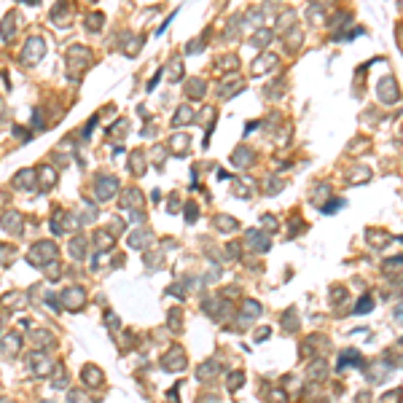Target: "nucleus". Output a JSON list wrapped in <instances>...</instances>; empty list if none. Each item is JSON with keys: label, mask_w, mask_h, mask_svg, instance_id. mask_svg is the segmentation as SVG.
<instances>
[{"label": "nucleus", "mask_w": 403, "mask_h": 403, "mask_svg": "<svg viewBox=\"0 0 403 403\" xmlns=\"http://www.w3.org/2000/svg\"><path fill=\"white\" fill-rule=\"evenodd\" d=\"M59 258V247H57V242H51V239H41L38 245H33L30 247V253H27V261H30L33 266H49V264H54V261Z\"/></svg>", "instance_id": "obj_1"}, {"label": "nucleus", "mask_w": 403, "mask_h": 403, "mask_svg": "<svg viewBox=\"0 0 403 403\" xmlns=\"http://www.w3.org/2000/svg\"><path fill=\"white\" fill-rule=\"evenodd\" d=\"M27 365H30V371L35 374V377H49V374L57 368L46 350H35V352L27 355Z\"/></svg>", "instance_id": "obj_2"}, {"label": "nucleus", "mask_w": 403, "mask_h": 403, "mask_svg": "<svg viewBox=\"0 0 403 403\" xmlns=\"http://www.w3.org/2000/svg\"><path fill=\"white\" fill-rule=\"evenodd\" d=\"M43 54H46V41L43 38H38V35H33V38H27V43H24V51H22V65H38L41 59H43Z\"/></svg>", "instance_id": "obj_3"}, {"label": "nucleus", "mask_w": 403, "mask_h": 403, "mask_svg": "<svg viewBox=\"0 0 403 403\" xmlns=\"http://www.w3.org/2000/svg\"><path fill=\"white\" fill-rule=\"evenodd\" d=\"M83 301H86V293L78 288V285H73V288H65L62 290V304L68 306V309H81L83 306Z\"/></svg>", "instance_id": "obj_4"}, {"label": "nucleus", "mask_w": 403, "mask_h": 403, "mask_svg": "<svg viewBox=\"0 0 403 403\" xmlns=\"http://www.w3.org/2000/svg\"><path fill=\"white\" fill-rule=\"evenodd\" d=\"M95 189H97V199H110L113 196V191L118 189V180L116 177H108V175H102V177H97V183H95Z\"/></svg>", "instance_id": "obj_5"}, {"label": "nucleus", "mask_w": 403, "mask_h": 403, "mask_svg": "<svg viewBox=\"0 0 403 403\" xmlns=\"http://www.w3.org/2000/svg\"><path fill=\"white\" fill-rule=\"evenodd\" d=\"M14 189H22V191H27V189H38V172H33V170H19V172H16V177H14Z\"/></svg>", "instance_id": "obj_6"}, {"label": "nucleus", "mask_w": 403, "mask_h": 403, "mask_svg": "<svg viewBox=\"0 0 403 403\" xmlns=\"http://www.w3.org/2000/svg\"><path fill=\"white\" fill-rule=\"evenodd\" d=\"M19 347H22V336L16 333V331H11V333H6L3 339H0V350H3V355H16L19 352Z\"/></svg>", "instance_id": "obj_7"}, {"label": "nucleus", "mask_w": 403, "mask_h": 403, "mask_svg": "<svg viewBox=\"0 0 403 403\" xmlns=\"http://www.w3.org/2000/svg\"><path fill=\"white\" fill-rule=\"evenodd\" d=\"M0 226H3L8 234H22L24 221H22V215H19V212H6L3 218H0Z\"/></svg>", "instance_id": "obj_8"}, {"label": "nucleus", "mask_w": 403, "mask_h": 403, "mask_svg": "<svg viewBox=\"0 0 403 403\" xmlns=\"http://www.w3.org/2000/svg\"><path fill=\"white\" fill-rule=\"evenodd\" d=\"M14 30H19V14H16V11L6 14L3 27H0V38H3V41H11V38H14Z\"/></svg>", "instance_id": "obj_9"}, {"label": "nucleus", "mask_w": 403, "mask_h": 403, "mask_svg": "<svg viewBox=\"0 0 403 403\" xmlns=\"http://www.w3.org/2000/svg\"><path fill=\"white\" fill-rule=\"evenodd\" d=\"M54 183H57V172L51 167H41L38 170V191H51Z\"/></svg>", "instance_id": "obj_10"}, {"label": "nucleus", "mask_w": 403, "mask_h": 403, "mask_svg": "<svg viewBox=\"0 0 403 403\" xmlns=\"http://www.w3.org/2000/svg\"><path fill=\"white\" fill-rule=\"evenodd\" d=\"M81 379H83V384H86V387H97V384L102 382V374L97 371V365H83Z\"/></svg>", "instance_id": "obj_11"}, {"label": "nucleus", "mask_w": 403, "mask_h": 403, "mask_svg": "<svg viewBox=\"0 0 403 403\" xmlns=\"http://www.w3.org/2000/svg\"><path fill=\"white\" fill-rule=\"evenodd\" d=\"M30 336H33V342L38 344L41 350H49V347H54V333L43 331V328H38V331H33Z\"/></svg>", "instance_id": "obj_12"}, {"label": "nucleus", "mask_w": 403, "mask_h": 403, "mask_svg": "<svg viewBox=\"0 0 403 403\" xmlns=\"http://www.w3.org/2000/svg\"><path fill=\"white\" fill-rule=\"evenodd\" d=\"M70 253H73V258H76V261L83 258V253H86V242H83V237H76V239L70 242Z\"/></svg>", "instance_id": "obj_13"}, {"label": "nucleus", "mask_w": 403, "mask_h": 403, "mask_svg": "<svg viewBox=\"0 0 403 403\" xmlns=\"http://www.w3.org/2000/svg\"><path fill=\"white\" fill-rule=\"evenodd\" d=\"M51 384H54V387H57V390H59V387H68V374L62 371V365H57V374H54Z\"/></svg>", "instance_id": "obj_14"}, {"label": "nucleus", "mask_w": 403, "mask_h": 403, "mask_svg": "<svg viewBox=\"0 0 403 403\" xmlns=\"http://www.w3.org/2000/svg\"><path fill=\"white\" fill-rule=\"evenodd\" d=\"M59 271H62L59 261H54V264H49V266H46V277H49V280H57V277H59Z\"/></svg>", "instance_id": "obj_15"}, {"label": "nucleus", "mask_w": 403, "mask_h": 403, "mask_svg": "<svg viewBox=\"0 0 403 403\" xmlns=\"http://www.w3.org/2000/svg\"><path fill=\"white\" fill-rule=\"evenodd\" d=\"M68 403H86V398H83V392H78V390H70Z\"/></svg>", "instance_id": "obj_16"}, {"label": "nucleus", "mask_w": 403, "mask_h": 403, "mask_svg": "<svg viewBox=\"0 0 403 403\" xmlns=\"http://www.w3.org/2000/svg\"><path fill=\"white\" fill-rule=\"evenodd\" d=\"M33 127L38 129V132L43 129V113H41V110H35V113H33Z\"/></svg>", "instance_id": "obj_17"}, {"label": "nucleus", "mask_w": 403, "mask_h": 403, "mask_svg": "<svg viewBox=\"0 0 403 403\" xmlns=\"http://www.w3.org/2000/svg\"><path fill=\"white\" fill-rule=\"evenodd\" d=\"M46 304H49V306L54 309V312H59V304H57V296H54V293L46 296Z\"/></svg>", "instance_id": "obj_18"}, {"label": "nucleus", "mask_w": 403, "mask_h": 403, "mask_svg": "<svg viewBox=\"0 0 403 403\" xmlns=\"http://www.w3.org/2000/svg\"><path fill=\"white\" fill-rule=\"evenodd\" d=\"M0 403H11V400H8V398H0Z\"/></svg>", "instance_id": "obj_19"}, {"label": "nucleus", "mask_w": 403, "mask_h": 403, "mask_svg": "<svg viewBox=\"0 0 403 403\" xmlns=\"http://www.w3.org/2000/svg\"><path fill=\"white\" fill-rule=\"evenodd\" d=\"M38 403H54V400H38Z\"/></svg>", "instance_id": "obj_20"}, {"label": "nucleus", "mask_w": 403, "mask_h": 403, "mask_svg": "<svg viewBox=\"0 0 403 403\" xmlns=\"http://www.w3.org/2000/svg\"><path fill=\"white\" fill-rule=\"evenodd\" d=\"M0 320H3V315H0Z\"/></svg>", "instance_id": "obj_21"}]
</instances>
